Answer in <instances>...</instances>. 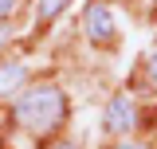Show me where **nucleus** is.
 Wrapping results in <instances>:
<instances>
[{
    "label": "nucleus",
    "mask_w": 157,
    "mask_h": 149,
    "mask_svg": "<svg viewBox=\"0 0 157 149\" xmlns=\"http://www.w3.org/2000/svg\"><path fill=\"white\" fill-rule=\"evenodd\" d=\"M55 149H78V145H75V141H59Z\"/></svg>",
    "instance_id": "9"
},
{
    "label": "nucleus",
    "mask_w": 157,
    "mask_h": 149,
    "mask_svg": "<svg viewBox=\"0 0 157 149\" xmlns=\"http://www.w3.org/2000/svg\"><path fill=\"white\" fill-rule=\"evenodd\" d=\"M86 36L94 43H110L114 39V12L106 4H90L86 8Z\"/></svg>",
    "instance_id": "3"
},
{
    "label": "nucleus",
    "mask_w": 157,
    "mask_h": 149,
    "mask_svg": "<svg viewBox=\"0 0 157 149\" xmlns=\"http://www.w3.org/2000/svg\"><path fill=\"white\" fill-rule=\"evenodd\" d=\"M67 118V98L59 86H36L16 98V122L28 133H51Z\"/></svg>",
    "instance_id": "1"
},
{
    "label": "nucleus",
    "mask_w": 157,
    "mask_h": 149,
    "mask_svg": "<svg viewBox=\"0 0 157 149\" xmlns=\"http://www.w3.org/2000/svg\"><path fill=\"white\" fill-rule=\"evenodd\" d=\"M134 122H137L134 102H130L126 94H114V98L106 102V130H110V133H130Z\"/></svg>",
    "instance_id": "2"
},
{
    "label": "nucleus",
    "mask_w": 157,
    "mask_h": 149,
    "mask_svg": "<svg viewBox=\"0 0 157 149\" xmlns=\"http://www.w3.org/2000/svg\"><path fill=\"white\" fill-rule=\"evenodd\" d=\"M114 149H145V145H134V141H122V145H114Z\"/></svg>",
    "instance_id": "8"
},
{
    "label": "nucleus",
    "mask_w": 157,
    "mask_h": 149,
    "mask_svg": "<svg viewBox=\"0 0 157 149\" xmlns=\"http://www.w3.org/2000/svg\"><path fill=\"white\" fill-rule=\"evenodd\" d=\"M16 4H20V0H0V20L12 16V8H16Z\"/></svg>",
    "instance_id": "6"
},
{
    "label": "nucleus",
    "mask_w": 157,
    "mask_h": 149,
    "mask_svg": "<svg viewBox=\"0 0 157 149\" xmlns=\"http://www.w3.org/2000/svg\"><path fill=\"white\" fill-rule=\"evenodd\" d=\"M149 78L157 82V51H153V59H149Z\"/></svg>",
    "instance_id": "7"
},
{
    "label": "nucleus",
    "mask_w": 157,
    "mask_h": 149,
    "mask_svg": "<svg viewBox=\"0 0 157 149\" xmlns=\"http://www.w3.org/2000/svg\"><path fill=\"white\" fill-rule=\"evenodd\" d=\"M67 4H71V0H39V16H43V20H55Z\"/></svg>",
    "instance_id": "5"
},
{
    "label": "nucleus",
    "mask_w": 157,
    "mask_h": 149,
    "mask_svg": "<svg viewBox=\"0 0 157 149\" xmlns=\"http://www.w3.org/2000/svg\"><path fill=\"white\" fill-rule=\"evenodd\" d=\"M20 82H24V67L20 63H4L0 67V94H12Z\"/></svg>",
    "instance_id": "4"
}]
</instances>
